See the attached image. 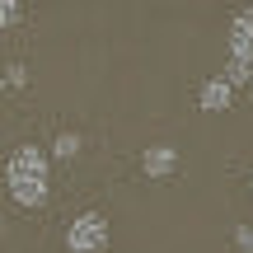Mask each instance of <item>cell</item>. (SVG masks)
Instances as JSON below:
<instances>
[{"label": "cell", "mask_w": 253, "mask_h": 253, "mask_svg": "<svg viewBox=\"0 0 253 253\" xmlns=\"http://www.w3.org/2000/svg\"><path fill=\"white\" fill-rule=\"evenodd\" d=\"M5 188L24 211L47 207V197H52V155L42 145H19L5 164Z\"/></svg>", "instance_id": "obj_1"}, {"label": "cell", "mask_w": 253, "mask_h": 253, "mask_svg": "<svg viewBox=\"0 0 253 253\" xmlns=\"http://www.w3.org/2000/svg\"><path fill=\"white\" fill-rule=\"evenodd\" d=\"M108 239H113V230H108V216L103 211H80L66 225V249L71 253H103Z\"/></svg>", "instance_id": "obj_2"}, {"label": "cell", "mask_w": 253, "mask_h": 253, "mask_svg": "<svg viewBox=\"0 0 253 253\" xmlns=\"http://www.w3.org/2000/svg\"><path fill=\"white\" fill-rule=\"evenodd\" d=\"M141 173L155 178V183L173 178V173H178V145H164V141L145 145V150H141Z\"/></svg>", "instance_id": "obj_3"}, {"label": "cell", "mask_w": 253, "mask_h": 253, "mask_svg": "<svg viewBox=\"0 0 253 253\" xmlns=\"http://www.w3.org/2000/svg\"><path fill=\"white\" fill-rule=\"evenodd\" d=\"M197 103H202V113H225V108H235V84H230L225 75H211V80H202Z\"/></svg>", "instance_id": "obj_4"}, {"label": "cell", "mask_w": 253, "mask_h": 253, "mask_svg": "<svg viewBox=\"0 0 253 253\" xmlns=\"http://www.w3.org/2000/svg\"><path fill=\"white\" fill-rule=\"evenodd\" d=\"M230 56H253V5L230 19Z\"/></svg>", "instance_id": "obj_5"}, {"label": "cell", "mask_w": 253, "mask_h": 253, "mask_svg": "<svg viewBox=\"0 0 253 253\" xmlns=\"http://www.w3.org/2000/svg\"><path fill=\"white\" fill-rule=\"evenodd\" d=\"M220 75H225V80L235 84V89H244V84H253V56H230V61H225V71H220Z\"/></svg>", "instance_id": "obj_6"}, {"label": "cell", "mask_w": 253, "mask_h": 253, "mask_svg": "<svg viewBox=\"0 0 253 253\" xmlns=\"http://www.w3.org/2000/svg\"><path fill=\"white\" fill-rule=\"evenodd\" d=\"M80 136H75V131H61V136H56V141H52V150H47V155H52V160H75V155H80Z\"/></svg>", "instance_id": "obj_7"}, {"label": "cell", "mask_w": 253, "mask_h": 253, "mask_svg": "<svg viewBox=\"0 0 253 253\" xmlns=\"http://www.w3.org/2000/svg\"><path fill=\"white\" fill-rule=\"evenodd\" d=\"M0 75H5V84H9V89H28V66L9 61V66H5V71H0Z\"/></svg>", "instance_id": "obj_8"}, {"label": "cell", "mask_w": 253, "mask_h": 253, "mask_svg": "<svg viewBox=\"0 0 253 253\" xmlns=\"http://www.w3.org/2000/svg\"><path fill=\"white\" fill-rule=\"evenodd\" d=\"M19 19H24V5L19 0H0V28H14Z\"/></svg>", "instance_id": "obj_9"}, {"label": "cell", "mask_w": 253, "mask_h": 253, "mask_svg": "<svg viewBox=\"0 0 253 253\" xmlns=\"http://www.w3.org/2000/svg\"><path fill=\"white\" fill-rule=\"evenodd\" d=\"M235 249L239 253H253V225H235Z\"/></svg>", "instance_id": "obj_10"}, {"label": "cell", "mask_w": 253, "mask_h": 253, "mask_svg": "<svg viewBox=\"0 0 253 253\" xmlns=\"http://www.w3.org/2000/svg\"><path fill=\"white\" fill-rule=\"evenodd\" d=\"M5 89H9V84H5V75H0V99H5Z\"/></svg>", "instance_id": "obj_11"}, {"label": "cell", "mask_w": 253, "mask_h": 253, "mask_svg": "<svg viewBox=\"0 0 253 253\" xmlns=\"http://www.w3.org/2000/svg\"><path fill=\"white\" fill-rule=\"evenodd\" d=\"M249 192H253V173H249Z\"/></svg>", "instance_id": "obj_12"}, {"label": "cell", "mask_w": 253, "mask_h": 253, "mask_svg": "<svg viewBox=\"0 0 253 253\" xmlns=\"http://www.w3.org/2000/svg\"><path fill=\"white\" fill-rule=\"evenodd\" d=\"M0 230H5V220H0Z\"/></svg>", "instance_id": "obj_13"}, {"label": "cell", "mask_w": 253, "mask_h": 253, "mask_svg": "<svg viewBox=\"0 0 253 253\" xmlns=\"http://www.w3.org/2000/svg\"><path fill=\"white\" fill-rule=\"evenodd\" d=\"M249 5H253V0H249Z\"/></svg>", "instance_id": "obj_14"}]
</instances>
